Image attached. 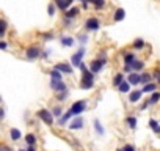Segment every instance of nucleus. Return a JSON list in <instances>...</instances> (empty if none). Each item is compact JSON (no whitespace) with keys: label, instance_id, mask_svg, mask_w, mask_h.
<instances>
[{"label":"nucleus","instance_id":"obj_1","mask_svg":"<svg viewBox=\"0 0 160 151\" xmlns=\"http://www.w3.org/2000/svg\"><path fill=\"white\" fill-rule=\"evenodd\" d=\"M94 85V74L88 69L82 74V81H80V88L82 90H90Z\"/></svg>","mask_w":160,"mask_h":151},{"label":"nucleus","instance_id":"obj_2","mask_svg":"<svg viewBox=\"0 0 160 151\" xmlns=\"http://www.w3.org/2000/svg\"><path fill=\"white\" fill-rule=\"evenodd\" d=\"M71 113L74 115V117H80L85 110H87V101L85 99H80V101H75L72 106H71Z\"/></svg>","mask_w":160,"mask_h":151},{"label":"nucleus","instance_id":"obj_3","mask_svg":"<svg viewBox=\"0 0 160 151\" xmlns=\"http://www.w3.org/2000/svg\"><path fill=\"white\" fill-rule=\"evenodd\" d=\"M105 63H107V58L105 57H99V58H96V60H93L90 63V71L93 74H98V72L102 71V68L105 66Z\"/></svg>","mask_w":160,"mask_h":151},{"label":"nucleus","instance_id":"obj_4","mask_svg":"<svg viewBox=\"0 0 160 151\" xmlns=\"http://www.w3.org/2000/svg\"><path fill=\"white\" fill-rule=\"evenodd\" d=\"M36 115H38V118L39 120H42L47 126H52L53 124V115H52V110H47V109H41V110H38L36 112Z\"/></svg>","mask_w":160,"mask_h":151},{"label":"nucleus","instance_id":"obj_5","mask_svg":"<svg viewBox=\"0 0 160 151\" xmlns=\"http://www.w3.org/2000/svg\"><path fill=\"white\" fill-rule=\"evenodd\" d=\"M83 55H85V47H80L77 52L72 54V57H71V65L80 68V65L83 63V61H82V60H83Z\"/></svg>","mask_w":160,"mask_h":151},{"label":"nucleus","instance_id":"obj_6","mask_svg":"<svg viewBox=\"0 0 160 151\" xmlns=\"http://www.w3.org/2000/svg\"><path fill=\"white\" fill-rule=\"evenodd\" d=\"M101 29V21L98 19V18H90V19H87V22H85V30L87 32H96V30H99Z\"/></svg>","mask_w":160,"mask_h":151},{"label":"nucleus","instance_id":"obj_7","mask_svg":"<svg viewBox=\"0 0 160 151\" xmlns=\"http://www.w3.org/2000/svg\"><path fill=\"white\" fill-rule=\"evenodd\" d=\"M41 49L38 47V46H30L27 50H25V57L28 58V60H36V58H39L41 57Z\"/></svg>","mask_w":160,"mask_h":151},{"label":"nucleus","instance_id":"obj_8","mask_svg":"<svg viewBox=\"0 0 160 151\" xmlns=\"http://www.w3.org/2000/svg\"><path fill=\"white\" fill-rule=\"evenodd\" d=\"M83 124H85V120H83L82 117H74L68 128H69L71 131H78V129H82V128H83Z\"/></svg>","mask_w":160,"mask_h":151},{"label":"nucleus","instance_id":"obj_9","mask_svg":"<svg viewBox=\"0 0 160 151\" xmlns=\"http://www.w3.org/2000/svg\"><path fill=\"white\" fill-rule=\"evenodd\" d=\"M127 82L133 87H137L138 84H141V74L140 72H130L127 76Z\"/></svg>","mask_w":160,"mask_h":151},{"label":"nucleus","instance_id":"obj_10","mask_svg":"<svg viewBox=\"0 0 160 151\" xmlns=\"http://www.w3.org/2000/svg\"><path fill=\"white\" fill-rule=\"evenodd\" d=\"M78 14H80V8H78V7H71L68 11H64V19L71 21V19L77 18Z\"/></svg>","mask_w":160,"mask_h":151},{"label":"nucleus","instance_id":"obj_11","mask_svg":"<svg viewBox=\"0 0 160 151\" xmlns=\"http://www.w3.org/2000/svg\"><path fill=\"white\" fill-rule=\"evenodd\" d=\"M50 88H52L53 91H57V93L68 91V87H66L64 82H53V81H50Z\"/></svg>","mask_w":160,"mask_h":151},{"label":"nucleus","instance_id":"obj_12","mask_svg":"<svg viewBox=\"0 0 160 151\" xmlns=\"http://www.w3.org/2000/svg\"><path fill=\"white\" fill-rule=\"evenodd\" d=\"M53 69L60 71L61 74H71V72H72V66H71L69 63H58V65H55Z\"/></svg>","mask_w":160,"mask_h":151},{"label":"nucleus","instance_id":"obj_13","mask_svg":"<svg viewBox=\"0 0 160 151\" xmlns=\"http://www.w3.org/2000/svg\"><path fill=\"white\" fill-rule=\"evenodd\" d=\"M135 61H137V55L133 52H126L124 54V66H130L132 68V65Z\"/></svg>","mask_w":160,"mask_h":151},{"label":"nucleus","instance_id":"obj_14","mask_svg":"<svg viewBox=\"0 0 160 151\" xmlns=\"http://www.w3.org/2000/svg\"><path fill=\"white\" fill-rule=\"evenodd\" d=\"M55 7L60 8L61 11H68V10L72 7V2H71V0H68V2H61V0H57V2H55Z\"/></svg>","mask_w":160,"mask_h":151},{"label":"nucleus","instance_id":"obj_15","mask_svg":"<svg viewBox=\"0 0 160 151\" xmlns=\"http://www.w3.org/2000/svg\"><path fill=\"white\" fill-rule=\"evenodd\" d=\"M49 76H50V79H52L53 82H63V74H61L60 71H57V69H52V71L49 72Z\"/></svg>","mask_w":160,"mask_h":151},{"label":"nucleus","instance_id":"obj_16","mask_svg":"<svg viewBox=\"0 0 160 151\" xmlns=\"http://www.w3.org/2000/svg\"><path fill=\"white\" fill-rule=\"evenodd\" d=\"M60 43H61V46H64V47H71V46H74L75 39H74L72 36H61V38H60Z\"/></svg>","mask_w":160,"mask_h":151},{"label":"nucleus","instance_id":"obj_17","mask_svg":"<svg viewBox=\"0 0 160 151\" xmlns=\"http://www.w3.org/2000/svg\"><path fill=\"white\" fill-rule=\"evenodd\" d=\"M141 95H143V91H141V90H135V91H132V93H130L129 101H130L132 104H135V102H138V101L141 99Z\"/></svg>","mask_w":160,"mask_h":151},{"label":"nucleus","instance_id":"obj_18","mask_svg":"<svg viewBox=\"0 0 160 151\" xmlns=\"http://www.w3.org/2000/svg\"><path fill=\"white\" fill-rule=\"evenodd\" d=\"M124 18H126V11H124L122 8H118V10L115 11V14H113V21H115V22H121Z\"/></svg>","mask_w":160,"mask_h":151},{"label":"nucleus","instance_id":"obj_19","mask_svg":"<svg viewBox=\"0 0 160 151\" xmlns=\"http://www.w3.org/2000/svg\"><path fill=\"white\" fill-rule=\"evenodd\" d=\"M10 137H11V140H14V142H18V140H21V137H22V134H21V131H19V129H16V128H13V129L10 131Z\"/></svg>","mask_w":160,"mask_h":151},{"label":"nucleus","instance_id":"obj_20","mask_svg":"<svg viewBox=\"0 0 160 151\" xmlns=\"http://www.w3.org/2000/svg\"><path fill=\"white\" fill-rule=\"evenodd\" d=\"M155 88H157V84H154V82H151V84H148V85H144L143 87V93H155Z\"/></svg>","mask_w":160,"mask_h":151},{"label":"nucleus","instance_id":"obj_21","mask_svg":"<svg viewBox=\"0 0 160 151\" xmlns=\"http://www.w3.org/2000/svg\"><path fill=\"white\" fill-rule=\"evenodd\" d=\"M143 68H144V61H141V60H137V61L132 65V71H133V72H140Z\"/></svg>","mask_w":160,"mask_h":151},{"label":"nucleus","instance_id":"obj_22","mask_svg":"<svg viewBox=\"0 0 160 151\" xmlns=\"http://www.w3.org/2000/svg\"><path fill=\"white\" fill-rule=\"evenodd\" d=\"M7 30H8V22L5 19H0V38L7 33Z\"/></svg>","mask_w":160,"mask_h":151},{"label":"nucleus","instance_id":"obj_23","mask_svg":"<svg viewBox=\"0 0 160 151\" xmlns=\"http://www.w3.org/2000/svg\"><path fill=\"white\" fill-rule=\"evenodd\" d=\"M122 82H124V74H122V72L116 74V76H115V79H113V85H115V87H119Z\"/></svg>","mask_w":160,"mask_h":151},{"label":"nucleus","instance_id":"obj_24","mask_svg":"<svg viewBox=\"0 0 160 151\" xmlns=\"http://www.w3.org/2000/svg\"><path fill=\"white\" fill-rule=\"evenodd\" d=\"M72 117H74V115L71 113V110L64 112V113H63V117H61V118L58 120V124H60V126H61V124H64V123H66V121H68L69 118H72Z\"/></svg>","mask_w":160,"mask_h":151},{"label":"nucleus","instance_id":"obj_25","mask_svg":"<svg viewBox=\"0 0 160 151\" xmlns=\"http://www.w3.org/2000/svg\"><path fill=\"white\" fill-rule=\"evenodd\" d=\"M25 142H27L28 146H35V143H36V135H35V134H27V135H25Z\"/></svg>","mask_w":160,"mask_h":151},{"label":"nucleus","instance_id":"obj_26","mask_svg":"<svg viewBox=\"0 0 160 151\" xmlns=\"http://www.w3.org/2000/svg\"><path fill=\"white\" fill-rule=\"evenodd\" d=\"M148 101H149V106H154V104H157V102L160 101V93H158V91L152 93V95H151V98H149Z\"/></svg>","mask_w":160,"mask_h":151},{"label":"nucleus","instance_id":"obj_27","mask_svg":"<svg viewBox=\"0 0 160 151\" xmlns=\"http://www.w3.org/2000/svg\"><path fill=\"white\" fill-rule=\"evenodd\" d=\"M52 115L53 117H57L58 120L63 117V109H61V106H55L53 109H52Z\"/></svg>","mask_w":160,"mask_h":151},{"label":"nucleus","instance_id":"obj_28","mask_svg":"<svg viewBox=\"0 0 160 151\" xmlns=\"http://www.w3.org/2000/svg\"><path fill=\"white\" fill-rule=\"evenodd\" d=\"M118 90H119L121 93H129V90H130V84H129L127 81H124V82L118 87Z\"/></svg>","mask_w":160,"mask_h":151},{"label":"nucleus","instance_id":"obj_29","mask_svg":"<svg viewBox=\"0 0 160 151\" xmlns=\"http://www.w3.org/2000/svg\"><path fill=\"white\" fill-rule=\"evenodd\" d=\"M126 121H127V124H129V128H130V129H137V123H138V121H137V118H135V117H127V118H126Z\"/></svg>","mask_w":160,"mask_h":151},{"label":"nucleus","instance_id":"obj_30","mask_svg":"<svg viewBox=\"0 0 160 151\" xmlns=\"http://www.w3.org/2000/svg\"><path fill=\"white\" fill-rule=\"evenodd\" d=\"M149 126H151V129H152L154 132L160 134V124H158V121H155V120H149Z\"/></svg>","mask_w":160,"mask_h":151},{"label":"nucleus","instance_id":"obj_31","mask_svg":"<svg viewBox=\"0 0 160 151\" xmlns=\"http://www.w3.org/2000/svg\"><path fill=\"white\" fill-rule=\"evenodd\" d=\"M133 47H135V49H138V50H141V49L144 47V41H143L141 38H137V39L133 41Z\"/></svg>","mask_w":160,"mask_h":151},{"label":"nucleus","instance_id":"obj_32","mask_svg":"<svg viewBox=\"0 0 160 151\" xmlns=\"http://www.w3.org/2000/svg\"><path fill=\"white\" fill-rule=\"evenodd\" d=\"M94 129H96V132H99L101 135H104V134H105V131H104L102 124L99 123V120H94Z\"/></svg>","mask_w":160,"mask_h":151},{"label":"nucleus","instance_id":"obj_33","mask_svg":"<svg viewBox=\"0 0 160 151\" xmlns=\"http://www.w3.org/2000/svg\"><path fill=\"white\" fill-rule=\"evenodd\" d=\"M151 79H152V76H151V74H141V84H143V85L151 84Z\"/></svg>","mask_w":160,"mask_h":151},{"label":"nucleus","instance_id":"obj_34","mask_svg":"<svg viewBox=\"0 0 160 151\" xmlns=\"http://www.w3.org/2000/svg\"><path fill=\"white\" fill-rule=\"evenodd\" d=\"M55 3H49V7H47V13H49V16H53L55 14Z\"/></svg>","mask_w":160,"mask_h":151},{"label":"nucleus","instance_id":"obj_35","mask_svg":"<svg viewBox=\"0 0 160 151\" xmlns=\"http://www.w3.org/2000/svg\"><path fill=\"white\" fill-rule=\"evenodd\" d=\"M78 43L82 44V47H83V44L88 43V36H87V35H80V36H78Z\"/></svg>","mask_w":160,"mask_h":151},{"label":"nucleus","instance_id":"obj_36","mask_svg":"<svg viewBox=\"0 0 160 151\" xmlns=\"http://www.w3.org/2000/svg\"><path fill=\"white\" fill-rule=\"evenodd\" d=\"M0 151H14L11 146H8V145H5V143H0Z\"/></svg>","mask_w":160,"mask_h":151},{"label":"nucleus","instance_id":"obj_37","mask_svg":"<svg viewBox=\"0 0 160 151\" xmlns=\"http://www.w3.org/2000/svg\"><path fill=\"white\" fill-rule=\"evenodd\" d=\"M42 39H44V41H50V39H53V33H50V32H49V33H44V35H42Z\"/></svg>","mask_w":160,"mask_h":151},{"label":"nucleus","instance_id":"obj_38","mask_svg":"<svg viewBox=\"0 0 160 151\" xmlns=\"http://www.w3.org/2000/svg\"><path fill=\"white\" fill-rule=\"evenodd\" d=\"M152 77H155V79H157V84L160 85V69H155V71H154Z\"/></svg>","mask_w":160,"mask_h":151},{"label":"nucleus","instance_id":"obj_39","mask_svg":"<svg viewBox=\"0 0 160 151\" xmlns=\"http://www.w3.org/2000/svg\"><path fill=\"white\" fill-rule=\"evenodd\" d=\"M68 95H69L68 91H63V93H60V95H58V101H64V99L68 98Z\"/></svg>","mask_w":160,"mask_h":151},{"label":"nucleus","instance_id":"obj_40","mask_svg":"<svg viewBox=\"0 0 160 151\" xmlns=\"http://www.w3.org/2000/svg\"><path fill=\"white\" fill-rule=\"evenodd\" d=\"M122 151H137V149H135V146H133V145H124Z\"/></svg>","mask_w":160,"mask_h":151},{"label":"nucleus","instance_id":"obj_41","mask_svg":"<svg viewBox=\"0 0 160 151\" xmlns=\"http://www.w3.org/2000/svg\"><path fill=\"white\" fill-rule=\"evenodd\" d=\"M93 5H94L96 8H104L105 2H102V0H99V2H93Z\"/></svg>","mask_w":160,"mask_h":151},{"label":"nucleus","instance_id":"obj_42","mask_svg":"<svg viewBox=\"0 0 160 151\" xmlns=\"http://www.w3.org/2000/svg\"><path fill=\"white\" fill-rule=\"evenodd\" d=\"M0 49L7 50V49H8V43H7V41H0Z\"/></svg>","mask_w":160,"mask_h":151},{"label":"nucleus","instance_id":"obj_43","mask_svg":"<svg viewBox=\"0 0 160 151\" xmlns=\"http://www.w3.org/2000/svg\"><path fill=\"white\" fill-rule=\"evenodd\" d=\"M5 118V109L3 107H0V121H2Z\"/></svg>","mask_w":160,"mask_h":151},{"label":"nucleus","instance_id":"obj_44","mask_svg":"<svg viewBox=\"0 0 160 151\" xmlns=\"http://www.w3.org/2000/svg\"><path fill=\"white\" fill-rule=\"evenodd\" d=\"M49 54H50V52H49V50H46V52H42V54H41V57H42V58H47V57H49Z\"/></svg>","mask_w":160,"mask_h":151},{"label":"nucleus","instance_id":"obj_45","mask_svg":"<svg viewBox=\"0 0 160 151\" xmlns=\"http://www.w3.org/2000/svg\"><path fill=\"white\" fill-rule=\"evenodd\" d=\"M148 106H149V101H146V102H144V104H143V106H141V110H144V109H146V107H148Z\"/></svg>","mask_w":160,"mask_h":151},{"label":"nucleus","instance_id":"obj_46","mask_svg":"<svg viewBox=\"0 0 160 151\" xmlns=\"http://www.w3.org/2000/svg\"><path fill=\"white\" fill-rule=\"evenodd\" d=\"M82 7H83V8H88L90 3H88V2H82Z\"/></svg>","mask_w":160,"mask_h":151},{"label":"nucleus","instance_id":"obj_47","mask_svg":"<svg viewBox=\"0 0 160 151\" xmlns=\"http://www.w3.org/2000/svg\"><path fill=\"white\" fill-rule=\"evenodd\" d=\"M25 151H36V149H35V148H33V146H28V148H27V149H25Z\"/></svg>","mask_w":160,"mask_h":151},{"label":"nucleus","instance_id":"obj_48","mask_svg":"<svg viewBox=\"0 0 160 151\" xmlns=\"http://www.w3.org/2000/svg\"><path fill=\"white\" fill-rule=\"evenodd\" d=\"M116 151H122V148H118V149H116Z\"/></svg>","mask_w":160,"mask_h":151},{"label":"nucleus","instance_id":"obj_49","mask_svg":"<svg viewBox=\"0 0 160 151\" xmlns=\"http://www.w3.org/2000/svg\"><path fill=\"white\" fill-rule=\"evenodd\" d=\"M18 151H25V149H18Z\"/></svg>","mask_w":160,"mask_h":151}]
</instances>
